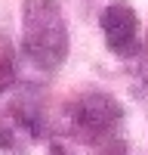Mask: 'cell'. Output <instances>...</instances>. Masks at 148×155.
I'll list each match as a JSON object with an SVG mask.
<instances>
[{
  "label": "cell",
  "instance_id": "1",
  "mask_svg": "<svg viewBox=\"0 0 148 155\" xmlns=\"http://www.w3.org/2000/svg\"><path fill=\"white\" fill-rule=\"evenodd\" d=\"M22 44L37 68L53 71L68 56V28L59 0H25Z\"/></svg>",
  "mask_w": 148,
  "mask_h": 155
},
{
  "label": "cell",
  "instance_id": "2",
  "mask_svg": "<svg viewBox=\"0 0 148 155\" xmlns=\"http://www.w3.org/2000/svg\"><path fill=\"white\" fill-rule=\"evenodd\" d=\"M120 118H123L120 106L105 93H86L71 106V127L90 146H99L105 140H111Z\"/></svg>",
  "mask_w": 148,
  "mask_h": 155
},
{
  "label": "cell",
  "instance_id": "3",
  "mask_svg": "<svg viewBox=\"0 0 148 155\" xmlns=\"http://www.w3.org/2000/svg\"><path fill=\"white\" fill-rule=\"evenodd\" d=\"M37 137H40V118L31 109L9 106L0 112V149L12 155H28Z\"/></svg>",
  "mask_w": 148,
  "mask_h": 155
},
{
  "label": "cell",
  "instance_id": "4",
  "mask_svg": "<svg viewBox=\"0 0 148 155\" xmlns=\"http://www.w3.org/2000/svg\"><path fill=\"white\" fill-rule=\"evenodd\" d=\"M136 31H139V19H136V12L130 3H117L105 6L102 12V34H105V44L111 53L117 56H130L136 50Z\"/></svg>",
  "mask_w": 148,
  "mask_h": 155
},
{
  "label": "cell",
  "instance_id": "5",
  "mask_svg": "<svg viewBox=\"0 0 148 155\" xmlns=\"http://www.w3.org/2000/svg\"><path fill=\"white\" fill-rule=\"evenodd\" d=\"M49 155H71V149H65L62 143H53V149H49Z\"/></svg>",
  "mask_w": 148,
  "mask_h": 155
},
{
  "label": "cell",
  "instance_id": "6",
  "mask_svg": "<svg viewBox=\"0 0 148 155\" xmlns=\"http://www.w3.org/2000/svg\"><path fill=\"white\" fill-rule=\"evenodd\" d=\"M9 84V68H3V65H0V90H3Z\"/></svg>",
  "mask_w": 148,
  "mask_h": 155
}]
</instances>
